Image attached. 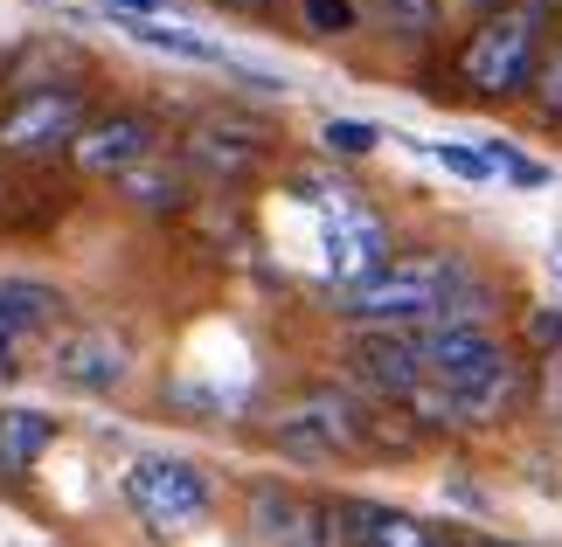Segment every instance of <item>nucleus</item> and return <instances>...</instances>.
<instances>
[{
    "label": "nucleus",
    "instance_id": "aec40b11",
    "mask_svg": "<svg viewBox=\"0 0 562 547\" xmlns=\"http://www.w3.org/2000/svg\"><path fill=\"white\" fill-rule=\"evenodd\" d=\"M299 14H306L313 35H355L361 29V8H355V0H299Z\"/></svg>",
    "mask_w": 562,
    "mask_h": 547
},
{
    "label": "nucleus",
    "instance_id": "6ab92c4d",
    "mask_svg": "<svg viewBox=\"0 0 562 547\" xmlns=\"http://www.w3.org/2000/svg\"><path fill=\"white\" fill-rule=\"evenodd\" d=\"M430 160H438V167H451V173H459V181H472V187L501 181V173H493V160H486V146H459V139H438V146H430Z\"/></svg>",
    "mask_w": 562,
    "mask_h": 547
},
{
    "label": "nucleus",
    "instance_id": "7ed1b4c3",
    "mask_svg": "<svg viewBox=\"0 0 562 547\" xmlns=\"http://www.w3.org/2000/svg\"><path fill=\"white\" fill-rule=\"evenodd\" d=\"M542 29H549V8L542 0H501L472 42L459 49V77L472 83L480 98H521L535 83V62H542Z\"/></svg>",
    "mask_w": 562,
    "mask_h": 547
},
{
    "label": "nucleus",
    "instance_id": "f8f14e48",
    "mask_svg": "<svg viewBox=\"0 0 562 547\" xmlns=\"http://www.w3.org/2000/svg\"><path fill=\"white\" fill-rule=\"evenodd\" d=\"M348 375L369 388L375 402H409L424 388V361H417V340L409 333H382V326H361L355 346H348Z\"/></svg>",
    "mask_w": 562,
    "mask_h": 547
},
{
    "label": "nucleus",
    "instance_id": "412c9836",
    "mask_svg": "<svg viewBox=\"0 0 562 547\" xmlns=\"http://www.w3.org/2000/svg\"><path fill=\"white\" fill-rule=\"evenodd\" d=\"M528 91H535V104H542L549 118H562V42H549V49H542V62H535V83H528Z\"/></svg>",
    "mask_w": 562,
    "mask_h": 547
},
{
    "label": "nucleus",
    "instance_id": "ddd939ff",
    "mask_svg": "<svg viewBox=\"0 0 562 547\" xmlns=\"http://www.w3.org/2000/svg\"><path fill=\"white\" fill-rule=\"evenodd\" d=\"M56 436H63V423H56L49 409H21V402L0 409V471H8V478H29Z\"/></svg>",
    "mask_w": 562,
    "mask_h": 547
},
{
    "label": "nucleus",
    "instance_id": "393cba45",
    "mask_svg": "<svg viewBox=\"0 0 562 547\" xmlns=\"http://www.w3.org/2000/svg\"><path fill=\"white\" fill-rule=\"evenodd\" d=\"M0 208H8V167H0Z\"/></svg>",
    "mask_w": 562,
    "mask_h": 547
},
{
    "label": "nucleus",
    "instance_id": "9b49d317",
    "mask_svg": "<svg viewBox=\"0 0 562 547\" xmlns=\"http://www.w3.org/2000/svg\"><path fill=\"white\" fill-rule=\"evenodd\" d=\"M265 160V125L236 118V112H209L188 125L181 139V167L188 173H209V181H244V173Z\"/></svg>",
    "mask_w": 562,
    "mask_h": 547
},
{
    "label": "nucleus",
    "instance_id": "5701e85b",
    "mask_svg": "<svg viewBox=\"0 0 562 547\" xmlns=\"http://www.w3.org/2000/svg\"><path fill=\"white\" fill-rule=\"evenodd\" d=\"M14 346H21V340H0V375H8V367H14Z\"/></svg>",
    "mask_w": 562,
    "mask_h": 547
},
{
    "label": "nucleus",
    "instance_id": "6e6552de",
    "mask_svg": "<svg viewBox=\"0 0 562 547\" xmlns=\"http://www.w3.org/2000/svg\"><path fill=\"white\" fill-rule=\"evenodd\" d=\"M250 540L257 547H348V527H340V506L327 499H306L292 486H250Z\"/></svg>",
    "mask_w": 562,
    "mask_h": 547
},
{
    "label": "nucleus",
    "instance_id": "b1692460",
    "mask_svg": "<svg viewBox=\"0 0 562 547\" xmlns=\"http://www.w3.org/2000/svg\"><path fill=\"white\" fill-rule=\"evenodd\" d=\"M223 8H271V0H223Z\"/></svg>",
    "mask_w": 562,
    "mask_h": 547
},
{
    "label": "nucleus",
    "instance_id": "f03ea898",
    "mask_svg": "<svg viewBox=\"0 0 562 547\" xmlns=\"http://www.w3.org/2000/svg\"><path fill=\"white\" fill-rule=\"evenodd\" d=\"M91 91L77 77H56V83H29L0 104V167H49V160H70L77 133L91 125Z\"/></svg>",
    "mask_w": 562,
    "mask_h": 547
},
{
    "label": "nucleus",
    "instance_id": "0eeeda50",
    "mask_svg": "<svg viewBox=\"0 0 562 547\" xmlns=\"http://www.w3.org/2000/svg\"><path fill=\"white\" fill-rule=\"evenodd\" d=\"M160 152V125L139 112V104H112V112H91V125L70 146V167L83 181H125L133 167H146Z\"/></svg>",
    "mask_w": 562,
    "mask_h": 547
},
{
    "label": "nucleus",
    "instance_id": "20e7f679",
    "mask_svg": "<svg viewBox=\"0 0 562 547\" xmlns=\"http://www.w3.org/2000/svg\"><path fill=\"white\" fill-rule=\"evenodd\" d=\"M119 499H125V513L160 540H181L215 513L209 471L194 465V457H175V451H139L133 465L119 471Z\"/></svg>",
    "mask_w": 562,
    "mask_h": 547
},
{
    "label": "nucleus",
    "instance_id": "cd10ccee",
    "mask_svg": "<svg viewBox=\"0 0 562 547\" xmlns=\"http://www.w3.org/2000/svg\"><path fill=\"white\" fill-rule=\"evenodd\" d=\"M486 14H493V0H486Z\"/></svg>",
    "mask_w": 562,
    "mask_h": 547
},
{
    "label": "nucleus",
    "instance_id": "f3484780",
    "mask_svg": "<svg viewBox=\"0 0 562 547\" xmlns=\"http://www.w3.org/2000/svg\"><path fill=\"white\" fill-rule=\"evenodd\" d=\"M480 146H486L493 173H501V181H514V187H549V181H555V167L535 160V152H521V146H507V139H480Z\"/></svg>",
    "mask_w": 562,
    "mask_h": 547
},
{
    "label": "nucleus",
    "instance_id": "dca6fc26",
    "mask_svg": "<svg viewBox=\"0 0 562 547\" xmlns=\"http://www.w3.org/2000/svg\"><path fill=\"white\" fill-rule=\"evenodd\" d=\"M375 14H382V29L396 42H430V35H438L445 0H375Z\"/></svg>",
    "mask_w": 562,
    "mask_h": 547
},
{
    "label": "nucleus",
    "instance_id": "1a4fd4ad",
    "mask_svg": "<svg viewBox=\"0 0 562 547\" xmlns=\"http://www.w3.org/2000/svg\"><path fill=\"white\" fill-rule=\"evenodd\" d=\"M409 340H417V361H424L430 388H465V381H480V375L514 361L493 326H417Z\"/></svg>",
    "mask_w": 562,
    "mask_h": 547
},
{
    "label": "nucleus",
    "instance_id": "2eb2a0df",
    "mask_svg": "<svg viewBox=\"0 0 562 547\" xmlns=\"http://www.w3.org/2000/svg\"><path fill=\"white\" fill-rule=\"evenodd\" d=\"M63 312V292L49 277H0V340H21L35 326H49Z\"/></svg>",
    "mask_w": 562,
    "mask_h": 547
},
{
    "label": "nucleus",
    "instance_id": "4468645a",
    "mask_svg": "<svg viewBox=\"0 0 562 547\" xmlns=\"http://www.w3.org/2000/svg\"><path fill=\"white\" fill-rule=\"evenodd\" d=\"M119 194H125L139 215H181L194 187H188V167H181V160H160V152H154L146 167H133V173L119 181Z\"/></svg>",
    "mask_w": 562,
    "mask_h": 547
},
{
    "label": "nucleus",
    "instance_id": "f257e3e1",
    "mask_svg": "<svg viewBox=\"0 0 562 547\" xmlns=\"http://www.w3.org/2000/svg\"><path fill=\"white\" fill-rule=\"evenodd\" d=\"M334 312L355 326H382V333H417V326H486V292L472 271L445 250L389 257L369 277L340 284Z\"/></svg>",
    "mask_w": 562,
    "mask_h": 547
},
{
    "label": "nucleus",
    "instance_id": "bb28decb",
    "mask_svg": "<svg viewBox=\"0 0 562 547\" xmlns=\"http://www.w3.org/2000/svg\"><path fill=\"white\" fill-rule=\"evenodd\" d=\"M555 271H562V257H555Z\"/></svg>",
    "mask_w": 562,
    "mask_h": 547
},
{
    "label": "nucleus",
    "instance_id": "a878e982",
    "mask_svg": "<svg viewBox=\"0 0 562 547\" xmlns=\"http://www.w3.org/2000/svg\"><path fill=\"white\" fill-rule=\"evenodd\" d=\"M459 547H486V540H459Z\"/></svg>",
    "mask_w": 562,
    "mask_h": 547
},
{
    "label": "nucleus",
    "instance_id": "4be33fe9",
    "mask_svg": "<svg viewBox=\"0 0 562 547\" xmlns=\"http://www.w3.org/2000/svg\"><path fill=\"white\" fill-rule=\"evenodd\" d=\"M104 8L125 21H167V0H104Z\"/></svg>",
    "mask_w": 562,
    "mask_h": 547
},
{
    "label": "nucleus",
    "instance_id": "423d86ee",
    "mask_svg": "<svg viewBox=\"0 0 562 547\" xmlns=\"http://www.w3.org/2000/svg\"><path fill=\"white\" fill-rule=\"evenodd\" d=\"M306 202L319 208V229H327V264H334V292L355 277H369L375 264H389V229L382 215L361 202V194L334 187V181H306Z\"/></svg>",
    "mask_w": 562,
    "mask_h": 547
},
{
    "label": "nucleus",
    "instance_id": "a211bd4d",
    "mask_svg": "<svg viewBox=\"0 0 562 547\" xmlns=\"http://www.w3.org/2000/svg\"><path fill=\"white\" fill-rule=\"evenodd\" d=\"M327 152H340V160H369V152L382 146V125H369V118H327Z\"/></svg>",
    "mask_w": 562,
    "mask_h": 547
},
{
    "label": "nucleus",
    "instance_id": "39448f33",
    "mask_svg": "<svg viewBox=\"0 0 562 547\" xmlns=\"http://www.w3.org/2000/svg\"><path fill=\"white\" fill-rule=\"evenodd\" d=\"M271 444L299 465H334V457H369V409L340 388H306L299 402L271 415Z\"/></svg>",
    "mask_w": 562,
    "mask_h": 547
},
{
    "label": "nucleus",
    "instance_id": "9d476101",
    "mask_svg": "<svg viewBox=\"0 0 562 547\" xmlns=\"http://www.w3.org/2000/svg\"><path fill=\"white\" fill-rule=\"evenodd\" d=\"M49 375L77 396H112L133 375V340L112 333V326H70L56 346H49Z\"/></svg>",
    "mask_w": 562,
    "mask_h": 547
}]
</instances>
